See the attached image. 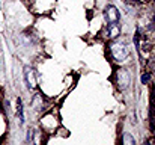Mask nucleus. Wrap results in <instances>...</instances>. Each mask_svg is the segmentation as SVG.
<instances>
[{
	"label": "nucleus",
	"mask_w": 155,
	"mask_h": 145,
	"mask_svg": "<svg viewBox=\"0 0 155 145\" xmlns=\"http://www.w3.org/2000/svg\"><path fill=\"white\" fill-rule=\"evenodd\" d=\"M145 145H151V142H149V141H146V142H145Z\"/></svg>",
	"instance_id": "1a4fd4ad"
},
{
	"label": "nucleus",
	"mask_w": 155,
	"mask_h": 145,
	"mask_svg": "<svg viewBox=\"0 0 155 145\" xmlns=\"http://www.w3.org/2000/svg\"><path fill=\"white\" fill-rule=\"evenodd\" d=\"M149 77H151L149 74H145V76L142 77V82H143V83H148V82H149Z\"/></svg>",
	"instance_id": "6e6552de"
},
{
	"label": "nucleus",
	"mask_w": 155,
	"mask_h": 145,
	"mask_svg": "<svg viewBox=\"0 0 155 145\" xmlns=\"http://www.w3.org/2000/svg\"><path fill=\"white\" fill-rule=\"evenodd\" d=\"M24 73V82H26V85H27V88L30 89V91H33V89H36V76H35V70L32 68V67H24V70H23Z\"/></svg>",
	"instance_id": "f03ea898"
},
{
	"label": "nucleus",
	"mask_w": 155,
	"mask_h": 145,
	"mask_svg": "<svg viewBox=\"0 0 155 145\" xmlns=\"http://www.w3.org/2000/svg\"><path fill=\"white\" fill-rule=\"evenodd\" d=\"M116 82H117V86L119 89H125L130 83V74L127 70H119L116 73Z\"/></svg>",
	"instance_id": "20e7f679"
},
{
	"label": "nucleus",
	"mask_w": 155,
	"mask_h": 145,
	"mask_svg": "<svg viewBox=\"0 0 155 145\" xmlns=\"http://www.w3.org/2000/svg\"><path fill=\"white\" fill-rule=\"evenodd\" d=\"M17 116L20 119V124L24 123V112H23V101L21 98H18V103H17Z\"/></svg>",
	"instance_id": "423d86ee"
},
{
	"label": "nucleus",
	"mask_w": 155,
	"mask_h": 145,
	"mask_svg": "<svg viewBox=\"0 0 155 145\" xmlns=\"http://www.w3.org/2000/svg\"><path fill=\"white\" fill-rule=\"evenodd\" d=\"M110 50H111L113 57H114L117 62H122V60H125V59L128 57V48H127L125 44H122V43H113V44L110 46Z\"/></svg>",
	"instance_id": "f257e3e1"
},
{
	"label": "nucleus",
	"mask_w": 155,
	"mask_h": 145,
	"mask_svg": "<svg viewBox=\"0 0 155 145\" xmlns=\"http://www.w3.org/2000/svg\"><path fill=\"white\" fill-rule=\"evenodd\" d=\"M124 145H136V141L131 133H124Z\"/></svg>",
	"instance_id": "0eeeda50"
},
{
	"label": "nucleus",
	"mask_w": 155,
	"mask_h": 145,
	"mask_svg": "<svg viewBox=\"0 0 155 145\" xmlns=\"http://www.w3.org/2000/svg\"><path fill=\"white\" fill-rule=\"evenodd\" d=\"M104 17L107 20V23H117L119 18H120V12L116 6L113 5H108L105 9H104Z\"/></svg>",
	"instance_id": "7ed1b4c3"
},
{
	"label": "nucleus",
	"mask_w": 155,
	"mask_h": 145,
	"mask_svg": "<svg viewBox=\"0 0 155 145\" xmlns=\"http://www.w3.org/2000/svg\"><path fill=\"white\" fill-rule=\"evenodd\" d=\"M119 33H120L119 24L117 23H108V26H107V35H108V38H116V36H119Z\"/></svg>",
	"instance_id": "39448f33"
}]
</instances>
